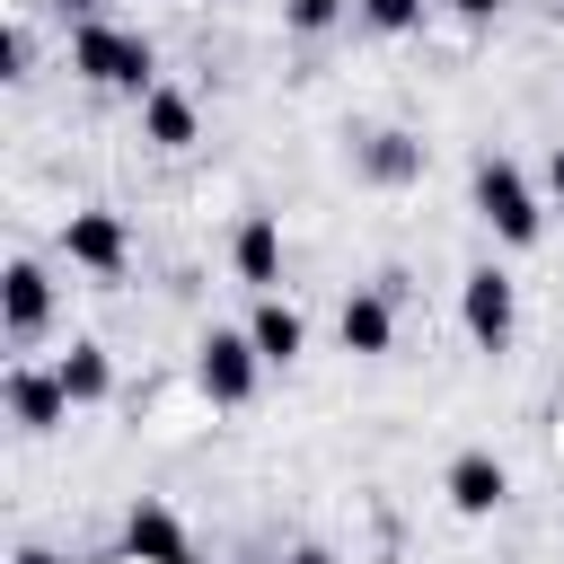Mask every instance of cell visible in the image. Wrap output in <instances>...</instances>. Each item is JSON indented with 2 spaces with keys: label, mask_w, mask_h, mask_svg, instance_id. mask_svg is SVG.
I'll list each match as a JSON object with an SVG mask.
<instances>
[{
  "label": "cell",
  "mask_w": 564,
  "mask_h": 564,
  "mask_svg": "<svg viewBox=\"0 0 564 564\" xmlns=\"http://www.w3.org/2000/svg\"><path fill=\"white\" fill-rule=\"evenodd\" d=\"M70 70H79V79H97V88H132V97H150V88H159V53H150V35L106 26V18H88V26L70 35Z\"/></svg>",
  "instance_id": "obj_1"
},
{
  "label": "cell",
  "mask_w": 564,
  "mask_h": 564,
  "mask_svg": "<svg viewBox=\"0 0 564 564\" xmlns=\"http://www.w3.org/2000/svg\"><path fill=\"white\" fill-rule=\"evenodd\" d=\"M476 212L502 247H538L546 212H538V185L520 176V159H476Z\"/></svg>",
  "instance_id": "obj_2"
},
{
  "label": "cell",
  "mask_w": 564,
  "mask_h": 564,
  "mask_svg": "<svg viewBox=\"0 0 564 564\" xmlns=\"http://www.w3.org/2000/svg\"><path fill=\"white\" fill-rule=\"evenodd\" d=\"M256 370H264V352H256L247 326H212V335L194 344V379H203L212 405H247V397H256Z\"/></svg>",
  "instance_id": "obj_3"
},
{
  "label": "cell",
  "mask_w": 564,
  "mask_h": 564,
  "mask_svg": "<svg viewBox=\"0 0 564 564\" xmlns=\"http://www.w3.org/2000/svg\"><path fill=\"white\" fill-rule=\"evenodd\" d=\"M458 317H467V335H476L485 352H511V335H520V282H511L502 264H476V273L458 282Z\"/></svg>",
  "instance_id": "obj_4"
},
{
  "label": "cell",
  "mask_w": 564,
  "mask_h": 564,
  "mask_svg": "<svg viewBox=\"0 0 564 564\" xmlns=\"http://www.w3.org/2000/svg\"><path fill=\"white\" fill-rule=\"evenodd\" d=\"M62 256L88 264V273H123V264H132V229H123V212H106V203L70 212V220H62Z\"/></svg>",
  "instance_id": "obj_5"
},
{
  "label": "cell",
  "mask_w": 564,
  "mask_h": 564,
  "mask_svg": "<svg viewBox=\"0 0 564 564\" xmlns=\"http://www.w3.org/2000/svg\"><path fill=\"white\" fill-rule=\"evenodd\" d=\"M335 335H344V352H388V344H397V273L370 282V291H344Z\"/></svg>",
  "instance_id": "obj_6"
},
{
  "label": "cell",
  "mask_w": 564,
  "mask_h": 564,
  "mask_svg": "<svg viewBox=\"0 0 564 564\" xmlns=\"http://www.w3.org/2000/svg\"><path fill=\"white\" fill-rule=\"evenodd\" d=\"M0 317H9V344H35V335L53 326V273H44L35 256L9 264V282H0Z\"/></svg>",
  "instance_id": "obj_7"
},
{
  "label": "cell",
  "mask_w": 564,
  "mask_h": 564,
  "mask_svg": "<svg viewBox=\"0 0 564 564\" xmlns=\"http://www.w3.org/2000/svg\"><path fill=\"white\" fill-rule=\"evenodd\" d=\"M123 555H132V564H194V546H185V520H176L167 502H150V494L123 511Z\"/></svg>",
  "instance_id": "obj_8"
},
{
  "label": "cell",
  "mask_w": 564,
  "mask_h": 564,
  "mask_svg": "<svg viewBox=\"0 0 564 564\" xmlns=\"http://www.w3.org/2000/svg\"><path fill=\"white\" fill-rule=\"evenodd\" d=\"M502 494H511V467H502L494 449H458V458H449V511L485 520V511H502Z\"/></svg>",
  "instance_id": "obj_9"
},
{
  "label": "cell",
  "mask_w": 564,
  "mask_h": 564,
  "mask_svg": "<svg viewBox=\"0 0 564 564\" xmlns=\"http://www.w3.org/2000/svg\"><path fill=\"white\" fill-rule=\"evenodd\" d=\"M229 264H238L247 291H273V282H282V220H273V212H247L238 238H229Z\"/></svg>",
  "instance_id": "obj_10"
},
{
  "label": "cell",
  "mask_w": 564,
  "mask_h": 564,
  "mask_svg": "<svg viewBox=\"0 0 564 564\" xmlns=\"http://www.w3.org/2000/svg\"><path fill=\"white\" fill-rule=\"evenodd\" d=\"M9 414H18V432H53V423H70V388H62V370H9Z\"/></svg>",
  "instance_id": "obj_11"
},
{
  "label": "cell",
  "mask_w": 564,
  "mask_h": 564,
  "mask_svg": "<svg viewBox=\"0 0 564 564\" xmlns=\"http://www.w3.org/2000/svg\"><path fill=\"white\" fill-rule=\"evenodd\" d=\"M247 335H256L264 370H291V361H300V344H308L300 308H291V300H273V291H256V317H247Z\"/></svg>",
  "instance_id": "obj_12"
},
{
  "label": "cell",
  "mask_w": 564,
  "mask_h": 564,
  "mask_svg": "<svg viewBox=\"0 0 564 564\" xmlns=\"http://www.w3.org/2000/svg\"><path fill=\"white\" fill-rule=\"evenodd\" d=\"M352 159H361V176H379V185H405V176H423V141H414V132H370Z\"/></svg>",
  "instance_id": "obj_13"
},
{
  "label": "cell",
  "mask_w": 564,
  "mask_h": 564,
  "mask_svg": "<svg viewBox=\"0 0 564 564\" xmlns=\"http://www.w3.org/2000/svg\"><path fill=\"white\" fill-rule=\"evenodd\" d=\"M141 132H150L159 150H185V141H194V97H185V88H150V97H141Z\"/></svg>",
  "instance_id": "obj_14"
},
{
  "label": "cell",
  "mask_w": 564,
  "mask_h": 564,
  "mask_svg": "<svg viewBox=\"0 0 564 564\" xmlns=\"http://www.w3.org/2000/svg\"><path fill=\"white\" fill-rule=\"evenodd\" d=\"M53 370H62V388H70V405H97V397L115 388V361H106V344H70V352H62Z\"/></svg>",
  "instance_id": "obj_15"
},
{
  "label": "cell",
  "mask_w": 564,
  "mask_h": 564,
  "mask_svg": "<svg viewBox=\"0 0 564 564\" xmlns=\"http://www.w3.org/2000/svg\"><path fill=\"white\" fill-rule=\"evenodd\" d=\"M361 9V26H379V35H414L423 26V0H352Z\"/></svg>",
  "instance_id": "obj_16"
},
{
  "label": "cell",
  "mask_w": 564,
  "mask_h": 564,
  "mask_svg": "<svg viewBox=\"0 0 564 564\" xmlns=\"http://www.w3.org/2000/svg\"><path fill=\"white\" fill-rule=\"evenodd\" d=\"M335 18H344V0H282V26L291 35H326Z\"/></svg>",
  "instance_id": "obj_17"
},
{
  "label": "cell",
  "mask_w": 564,
  "mask_h": 564,
  "mask_svg": "<svg viewBox=\"0 0 564 564\" xmlns=\"http://www.w3.org/2000/svg\"><path fill=\"white\" fill-rule=\"evenodd\" d=\"M546 194H555V203H564V141H555V150H546Z\"/></svg>",
  "instance_id": "obj_18"
},
{
  "label": "cell",
  "mask_w": 564,
  "mask_h": 564,
  "mask_svg": "<svg viewBox=\"0 0 564 564\" xmlns=\"http://www.w3.org/2000/svg\"><path fill=\"white\" fill-rule=\"evenodd\" d=\"M449 9H458V18H476V26H485V18H494V9H502V0H449Z\"/></svg>",
  "instance_id": "obj_19"
},
{
  "label": "cell",
  "mask_w": 564,
  "mask_h": 564,
  "mask_svg": "<svg viewBox=\"0 0 564 564\" xmlns=\"http://www.w3.org/2000/svg\"><path fill=\"white\" fill-rule=\"evenodd\" d=\"M282 564H335V555H326V546H291Z\"/></svg>",
  "instance_id": "obj_20"
},
{
  "label": "cell",
  "mask_w": 564,
  "mask_h": 564,
  "mask_svg": "<svg viewBox=\"0 0 564 564\" xmlns=\"http://www.w3.org/2000/svg\"><path fill=\"white\" fill-rule=\"evenodd\" d=\"M18 564H62V555L53 546H18Z\"/></svg>",
  "instance_id": "obj_21"
}]
</instances>
